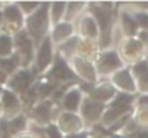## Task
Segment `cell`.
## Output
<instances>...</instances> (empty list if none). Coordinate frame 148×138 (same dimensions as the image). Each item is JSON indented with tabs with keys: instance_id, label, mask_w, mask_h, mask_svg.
<instances>
[{
	"instance_id": "25",
	"label": "cell",
	"mask_w": 148,
	"mask_h": 138,
	"mask_svg": "<svg viewBox=\"0 0 148 138\" xmlns=\"http://www.w3.org/2000/svg\"><path fill=\"white\" fill-rule=\"evenodd\" d=\"M147 62H148V60H147Z\"/></svg>"
},
{
	"instance_id": "5",
	"label": "cell",
	"mask_w": 148,
	"mask_h": 138,
	"mask_svg": "<svg viewBox=\"0 0 148 138\" xmlns=\"http://www.w3.org/2000/svg\"><path fill=\"white\" fill-rule=\"evenodd\" d=\"M32 81V76L29 73V71L26 69H22V71H16L9 82V87L12 89H14L16 92H23L27 89L29 84Z\"/></svg>"
},
{
	"instance_id": "17",
	"label": "cell",
	"mask_w": 148,
	"mask_h": 138,
	"mask_svg": "<svg viewBox=\"0 0 148 138\" xmlns=\"http://www.w3.org/2000/svg\"><path fill=\"white\" fill-rule=\"evenodd\" d=\"M65 10H66V3H65V1H59V3L50 4V7H49L50 19H52L53 22H58V20L63 16Z\"/></svg>"
},
{
	"instance_id": "22",
	"label": "cell",
	"mask_w": 148,
	"mask_h": 138,
	"mask_svg": "<svg viewBox=\"0 0 148 138\" xmlns=\"http://www.w3.org/2000/svg\"><path fill=\"white\" fill-rule=\"evenodd\" d=\"M46 134H48V138H60V133L55 125H50L46 128Z\"/></svg>"
},
{
	"instance_id": "12",
	"label": "cell",
	"mask_w": 148,
	"mask_h": 138,
	"mask_svg": "<svg viewBox=\"0 0 148 138\" xmlns=\"http://www.w3.org/2000/svg\"><path fill=\"white\" fill-rule=\"evenodd\" d=\"M71 33H72V25H69V23H60V25H58V26L55 27V30H53V38H55L56 42H58V41L62 42V41H66Z\"/></svg>"
},
{
	"instance_id": "13",
	"label": "cell",
	"mask_w": 148,
	"mask_h": 138,
	"mask_svg": "<svg viewBox=\"0 0 148 138\" xmlns=\"http://www.w3.org/2000/svg\"><path fill=\"white\" fill-rule=\"evenodd\" d=\"M82 111H84V115H85L86 119H88V118H89V119L94 118V121H95V117H98L99 114H101L102 108H101V105L97 104V102L86 101V102L84 104V106H82Z\"/></svg>"
},
{
	"instance_id": "3",
	"label": "cell",
	"mask_w": 148,
	"mask_h": 138,
	"mask_svg": "<svg viewBox=\"0 0 148 138\" xmlns=\"http://www.w3.org/2000/svg\"><path fill=\"white\" fill-rule=\"evenodd\" d=\"M52 59H53L52 42H50L49 38H45L40 42V46H39L36 56H35V69H38V72H43L52 63Z\"/></svg>"
},
{
	"instance_id": "20",
	"label": "cell",
	"mask_w": 148,
	"mask_h": 138,
	"mask_svg": "<svg viewBox=\"0 0 148 138\" xmlns=\"http://www.w3.org/2000/svg\"><path fill=\"white\" fill-rule=\"evenodd\" d=\"M132 16H134L138 27H143V30H147L148 32V12H138V10H135Z\"/></svg>"
},
{
	"instance_id": "24",
	"label": "cell",
	"mask_w": 148,
	"mask_h": 138,
	"mask_svg": "<svg viewBox=\"0 0 148 138\" xmlns=\"http://www.w3.org/2000/svg\"><path fill=\"white\" fill-rule=\"evenodd\" d=\"M4 79H6V75H4L1 71H0V81H4Z\"/></svg>"
},
{
	"instance_id": "14",
	"label": "cell",
	"mask_w": 148,
	"mask_h": 138,
	"mask_svg": "<svg viewBox=\"0 0 148 138\" xmlns=\"http://www.w3.org/2000/svg\"><path fill=\"white\" fill-rule=\"evenodd\" d=\"M92 96L97 99H101V101H109L115 96V91L109 85H106V87L102 85V87H98L95 91H92Z\"/></svg>"
},
{
	"instance_id": "18",
	"label": "cell",
	"mask_w": 148,
	"mask_h": 138,
	"mask_svg": "<svg viewBox=\"0 0 148 138\" xmlns=\"http://www.w3.org/2000/svg\"><path fill=\"white\" fill-rule=\"evenodd\" d=\"M7 127H9L10 134H16V133L25 130V127H26V119H25L23 117H16V118H13L12 121L7 122Z\"/></svg>"
},
{
	"instance_id": "21",
	"label": "cell",
	"mask_w": 148,
	"mask_h": 138,
	"mask_svg": "<svg viewBox=\"0 0 148 138\" xmlns=\"http://www.w3.org/2000/svg\"><path fill=\"white\" fill-rule=\"evenodd\" d=\"M42 3H35V1H26V3H20L19 4V9H22V13L26 14V16H30L33 14L39 7H40Z\"/></svg>"
},
{
	"instance_id": "23",
	"label": "cell",
	"mask_w": 148,
	"mask_h": 138,
	"mask_svg": "<svg viewBox=\"0 0 148 138\" xmlns=\"http://www.w3.org/2000/svg\"><path fill=\"white\" fill-rule=\"evenodd\" d=\"M140 42L141 43H145L148 46V32L147 30H141L140 32Z\"/></svg>"
},
{
	"instance_id": "8",
	"label": "cell",
	"mask_w": 148,
	"mask_h": 138,
	"mask_svg": "<svg viewBox=\"0 0 148 138\" xmlns=\"http://www.w3.org/2000/svg\"><path fill=\"white\" fill-rule=\"evenodd\" d=\"M20 65V60L17 58V55H12L10 58H4V59H0V71L4 73V75H9V73H14L17 66Z\"/></svg>"
},
{
	"instance_id": "19",
	"label": "cell",
	"mask_w": 148,
	"mask_h": 138,
	"mask_svg": "<svg viewBox=\"0 0 148 138\" xmlns=\"http://www.w3.org/2000/svg\"><path fill=\"white\" fill-rule=\"evenodd\" d=\"M85 7V3H81V1H73V3H69L66 4V9H68V16L66 19H73L78 13H81Z\"/></svg>"
},
{
	"instance_id": "7",
	"label": "cell",
	"mask_w": 148,
	"mask_h": 138,
	"mask_svg": "<svg viewBox=\"0 0 148 138\" xmlns=\"http://www.w3.org/2000/svg\"><path fill=\"white\" fill-rule=\"evenodd\" d=\"M81 101H82V95L79 89L73 88L63 96V106L68 111H76L78 106L81 105Z\"/></svg>"
},
{
	"instance_id": "11",
	"label": "cell",
	"mask_w": 148,
	"mask_h": 138,
	"mask_svg": "<svg viewBox=\"0 0 148 138\" xmlns=\"http://www.w3.org/2000/svg\"><path fill=\"white\" fill-rule=\"evenodd\" d=\"M13 39L10 38V36H7V35H1L0 36V56H1V59H4V58H10L12 55H13Z\"/></svg>"
},
{
	"instance_id": "15",
	"label": "cell",
	"mask_w": 148,
	"mask_h": 138,
	"mask_svg": "<svg viewBox=\"0 0 148 138\" xmlns=\"http://www.w3.org/2000/svg\"><path fill=\"white\" fill-rule=\"evenodd\" d=\"M49 109H50V106L46 102L42 104V105H39V106H36L35 111H33L35 119H38L39 124H48V121H49Z\"/></svg>"
},
{
	"instance_id": "16",
	"label": "cell",
	"mask_w": 148,
	"mask_h": 138,
	"mask_svg": "<svg viewBox=\"0 0 148 138\" xmlns=\"http://www.w3.org/2000/svg\"><path fill=\"white\" fill-rule=\"evenodd\" d=\"M52 75H53L58 81H65V79H71V78H72L71 69H68V68H66V65H65L63 62L56 63V66H55V69H53Z\"/></svg>"
},
{
	"instance_id": "2",
	"label": "cell",
	"mask_w": 148,
	"mask_h": 138,
	"mask_svg": "<svg viewBox=\"0 0 148 138\" xmlns=\"http://www.w3.org/2000/svg\"><path fill=\"white\" fill-rule=\"evenodd\" d=\"M13 43L17 49V58L20 60V65L22 66H29L33 60V41H32V36L27 33V32H19L14 39H13Z\"/></svg>"
},
{
	"instance_id": "1",
	"label": "cell",
	"mask_w": 148,
	"mask_h": 138,
	"mask_svg": "<svg viewBox=\"0 0 148 138\" xmlns=\"http://www.w3.org/2000/svg\"><path fill=\"white\" fill-rule=\"evenodd\" d=\"M49 3H42L40 7L27 17V33L32 35V39L40 41L48 38L46 32L49 29Z\"/></svg>"
},
{
	"instance_id": "4",
	"label": "cell",
	"mask_w": 148,
	"mask_h": 138,
	"mask_svg": "<svg viewBox=\"0 0 148 138\" xmlns=\"http://www.w3.org/2000/svg\"><path fill=\"white\" fill-rule=\"evenodd\" d=\"M98 66L101 73H111V72H115L122 68V60L119 59V56L115 50H109V52L102 53L98 62Z\"/></svg>"
},
{
	"instance_id": "10",
	"label": "cell",
	"mask_w": 148,
	"mask_h": 138,
	"mask_svg": "<svg viewBox=\"0 0 148 138\" xmlns=\"http://www.w3.org/2000/svg\"><path fill=\"white\" fill-rule=\"evenodd\" d=\"M122 29L127 36H134L138 32V25H137L134 16H131L130 13H124V16H122Z\"/></svg>"
},
{
	"instance_id": "9",
	"label": "cell",
	"mask_w": 148,
	"mask_h": 138,
	"mask_svg": "<svg viewBox=\"0 0 148 138\" xmlns=\"http://www.w3.org/2000/svg\"><path fill=\"white\" fill-rule=\"evenodd\" d=\"M1 106H3V111L4 112H7L9 109H13V112H14V111L19 109L20 104H19V101H17V98H16L14 93L6 91V92H3V95H1Z\"/></svg>"
},
{
	"instance_id": "6",
	"label": "cell",
	"mask_w": 148,
	"mask_h": 138,
	"mask_svg": "<svg viewBox=\"0 0 148 138\" xmlns=\"http://www.w3.org/2000/svg\"><path fill=\"white\" fill-rule=\"evenodd\" d=\"M114 82L118 88H121L122 91L127 92H135L137 87H135V82L130 73V71H118L114 76Z\"/></svg>"
}]
</instances>
